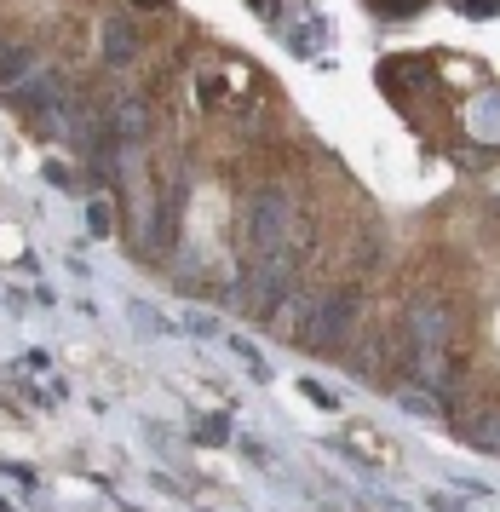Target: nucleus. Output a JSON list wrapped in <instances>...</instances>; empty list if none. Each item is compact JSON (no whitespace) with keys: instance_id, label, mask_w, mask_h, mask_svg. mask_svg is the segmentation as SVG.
Masks as SVG:
<instances>
[{"instance_id":"f257e3e1","label":"nucleus","mask_w":500,"mask_h":512,"mask_svg":"<svg viewBox=\"0 0 500 512\" xmlns=\"http://www.w3.org/2000/svg\"><path fill=\"white\" fill-rule=\"evenodd\" d=\"M449 357H455V311L443 294H420L409 311V374L426 392H443Z\"/></svg>"},{"instance_id":"f03ea898","label":"nucleus","mask_w":500,"mask_h":512,"mask_svg":"<svg viewBox=\"0 0 500 512\" xmlns=\"http://www.w3.org/2000/svg\"><path fill=\"white\" fill-rule=\"evenodd\" d=\"M357 317H363V300L357 288H328L305 305V323H299V346L305 351H340L351 334H357Z\"/></svg>"},{"instance_id":"7ed1b4c3","label":"nucleus","mask_w":500,"mask_h":512,"mask_svg":"<svg viewBox=\"0 0 500 512\" xmlns=\"http://www.w3.org/2000/svg\"><path fill=\"white\" fill-rule=\"evenodd\" d=\"M138 58H144V35L133 29L127 12H110V18H104V64L127 70V64H138Z\"/></svg>"},{"instance_id":"20e7f679","label":"nucleus","mask_w":500,"mask_h":512,"mask_svg":"<svg viewBox=\"0 0 500 512\" xmlns=\"http://www.w3.org/2000/svg\"><path fill=\"white\" fill-rule=\"evenodd\" d=\"M29 70H35V47L29 41H0V87H23Z\"/></svg>"},{"instance_id":"39448f33","label":"nucleus","mask_w":500,"mask_h":512,"mask_svg":"<svg viewBox=\"0 0 500 512\" xmlns=\"http://www.w3.org/2000/svg\"><path fill=\"white\" fill-rule=\"evenodd\" d=\"M144 127H150L144 98H115V139H121V144H138V139H144Z\"/></svg>"},{"instance_id":"423d86ee","label":"nucleus","mask_w":500,"mask_h":512,"mask_svg":"<svg viewBox=\"0 0 500 512\" xmlns=\"http://www.w3.org/2000/svg\"><path fill=\"white\" fill-rule=\"evenodd\" d=\"M230 346H236V357H242V363H248V369L259 374V380H265V357H259V351H253L248 340H230Z\"/></svg>"}]
</instances>
